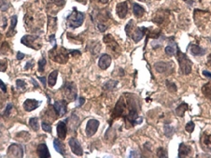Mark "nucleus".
Returning a JSON list of instances; mask_svg holds the SVG:
<instances>
[{
    "label": "nucleus",
    "mask_w": 211,
    "mask_h": 158,
    "mask_svg": "<svg viewBox=\"0 0 211 158\" xmlns=\"http://www.w3.org/2000/svg\"><path fill=\"white\" fill-rule=\"evenodd\" d=\"M177 58H178V61L179 67H180L181 73L184 75L190 74L191 71L192 63L189 58L187 57V55L185 54L180 51V50L178 48L177 50Z\"/></svg>",
    "instance_id": "nucleus-3"
},
{
    "label": "nucleus",
    "mask_w": 211,
    "mask_h": 158,
    "mask_svg": "<svg viewBox=\"0 0 211 158\" xmlns=\"http://www.w3.org/2000/svg\"><path fill=\"white\" fill-rule=\"evenodd\" d=\"M51 1L53 4H55L56 6H58V7H63L64 3H66L64 0H51Z\"/></svg>",
    "instance_id": "nucleus-40"
},
{
    "label": "nucleus",
    "mask_w": 211,
    "mask_h": 158,
    "mask_svg": "<svg viewBox=\"0 0 211 158\" xmlns=\"http://www.w3.org/2000/svg\"><path fill=\"white\" fill-rule=\"evenodd\" d=\"M41 126H42V129H43L45 132L51 133V125L49 124V122H42Z\"/></svg>",
    "instance_id": "nucleus-36"
},
{
    "label": "nucleus",
    "mask_w": 211,
    "mask_h": 158,
    "mask_svg": "<svg viewBox=\"0 0 211 158\" xmlns=\"http://www.w3.org/2000/svg\"><path fill=\"white\" fill-rule=\"evenodd\" d=\"M188 109H189L188 104L182 103V104H180L177 109H176V113H177V115L179 116V117H183L185 112H186V110H188Z\"/></svg>",
    "instance_id": "nucleus-26"
},
{
    "label": "nucleus",
    "mask_w": 211,
    "mask_h": 158,
    "mask_svg": "<svg viewBox=\"0 0 211 158\" xmlns=\"http://www.w3.org/2000/svg\"><path fill=\"white\" fill-rule=\"evenodd\" d=\"M99 2L102 3V4H107L108 2V0H98Z\"/></svg>",
    "instance_id": "nucleus-50"
},
{
    "label": "nucleus",
    "mask_w": 211,
    "mask_h": 158,
    "mask_svg": "<svg viewBox=\"0 0 211 158\" xmlns=\"http://www.w3.org/2000/svg\"><path fill=\"white\" fill-rule=\"evenodd\" d=\"M203 75L206 76V77H207V78H211V73L208 72V71H207V70H204V71H203Z\"/></svg>",
    "instance_id": "nucleus-48"
},
{
    "label": "nucleus",
    "mask_w": 211,
    "mask_h": 158,
    "mask_svg": "<svg viewBox=\"0 0 211 158\" xmlns=\"http://www.w3.org/2000/svg\"><path fill=\"white\" fill-rule=\"evenodd\" d=\"M46 66V59L43 57L41 58L39 61H38V71L39 72H43L44 71V68Z\"/></svg>",
    "instance_id": "nucleus-32"
},
{
    "label": "nucleus",
    "mask_w": 211,
    "mask_h": 158,
    "mask_svg": "<svg viewBox=\"0 0 211 158\" xmlns=\"http://www.w3.org/2000/svg\"><path fill=\"white\" fill-rule=\"evenodd\" d=\"M140 1H145V0H140Z\"/></svg>",
    "instance_id": "nucleus-52"
},
{
    "label": "nucleus",
    "mask_w": 211,
    "mask_h": 158,
    "mask_svg": "<svg viewBox=\"0 0 211 158\" xmlns=\"http://www.w3.org/2000/svg\"><path fill=\"white\" fill-rule=\"evenodd\" d=\"M207 62H208V64H209V65L211 66V54L207 57Z\"/></svg>",
    "instance_id": "nucleus-51"
},
{
    "label": "nucleus",
    "mask_w": 211,
    "mask_h": 158,
    "mask_svg": "<svg viewBox=\"0 0 211 158\" xmlns=\"http://www.w3.org/2000/svg\"><path fill=\"white\" fill-rule=\"evenodd\" d=\"M67 103L66 100H58L53 104V109L58 116H64L67 112Z\"/></svg>",
    "instance_id": "nucleus-7"
},
{
    "label": "nucleus",
    "mask_w": 211,
    "mask_h": 158,
    "mask_svg": "<svg viewBox=\"0 0 211 158\" xmlns=\"http://www.w3.org/2000/svg\"><path fill=\"white\" fill-rule=\"evenodd\" d=\"M148 30V28L146 27H137L134 28V30L132 31V38L134 39V42H138L139 40H141L143 38V37L145 36L146 31Z\"/></svg>",
    "instance_id": "nucleus-12"
},
{
    "label": "nucleus",
    "mask_w": 211,
    "mask_h": 158,
    "mask_svg": "<svg viewBox=\"0 0 211 158\" xmlns=\"http://www.w3.org/2000/svg\"><path fill=\"white\" fill-rule=\"evenodd\" d=\"M165 134L167 138H171L174 134V128L170 125H165Z\"/></svg>",
    "instance_id": "nucleus-31"
},
{
    "label": "nucleus",
    "mask_w": 211,
    "mask_h": 158,
    "mask_svg": "<svg viewBox=\"0 0 211 158\" xmlns=\"http://www.w3.org/2000/svg\"><path fill=\"white\" fill-rule=\"evenodd\" d=\"M50 42L53 44V46L56 45V40H55V35L54 34H51L50 36Z\"/></svg>",
    "instance_id": "nucleus-42"
},
{
    "label": "nucleus",
    "mask_w": 211,
    "mask_h": 158,
    "mask_svg": "<svg viewBox=\"0 0 211 158\" xmlns=\"http://www.w3.org/2000/svg\"><path fill=\"white\" fill-rule=\"evenodd\" d=\"M104 42L107 44L108 48H109L115 54H118V51L120 52V46L111 35H107V36L104 37Z\"/></svg>",
    "instance_id": "nucleus-8"
},
{
    "label": "nucleus",
    "mask_w": 211,
    "mask_h": 158,
    "mask_svg": "<svg viewBox=\"0 0 211 158\" xmlns=\"http://www.w3.org/2000/svg\"><path fill=\"white\" fill-rule=\"evenodd\" d=\"M84 103H85V98H84V97H79V104H78V107H81Z\"/></svg>",
    "instance_id": "nucleus-46"
},
{
    "label": "nucleus",
    "mask_w": 211,
    "mask_h": 158,
    "mask_svg": "<svg viewBox=\"0 0 211 158\" xmlns=\"http://www.w3.org/2000/svg\"><path fill=\"white\" fill-rule=\"evenodd\" d=\"M118 84V80H108V83H106L105 85H104V88L106 90H112L114 89L115 87Z\"/></svg>",
    "instance_id": "nucleus-29"
},
{
    "label": "nucleus",
    "mask_w": 211,
    "mask_h": 158,
    "mask_svg": "<svg viewBox=\"0 0 211 158\" xmlns=\"http://www.w3.org/2000/svg\"><path fill=\"white\" fill-rule=\"evenodd\" d=\"M17 21H18V19H17V16L16 15H13L12 17H11V23H10V27L9 29V31H8V34H7V37H12L14 36V35L16 34V25H17Z\"/></svg>",
    "instance_id": "nucleus-21"
},
{
    "label": "nucleus",
    "mask_w": 211,
    "mask_h": 158,
    "mask_svg": "<svg viewBox=\"0 0 211 158\" xmlns=\"http://www.w3.org/2000/svg\"><path fill=\"white\" fill-rule=\"evenodd\" d=\"M111 64V57L110 55L105 54L103 55H101V57L99 58V61H98V66L101 69L103 70H106L107 68L109 67Z\"/></svg>",
    "instance_id": "nucleus-14"
},
{
    "label": "nucleus",
    "mask_w": 211,
    "mask_h": 158,
    "mask_svg": "<svg viewBox=\"0 0 211 158\" xmlns=\"http://www.w3.org/2000/svg\"><path fill=\"white\" fill-rule=\"evenodd\" d=\"M38 79H39V80L42 83L43 86L46 87V78H44V77H38Z\"/></svg>",
    "instance_id": "nucleus-47"
},
{
    "label": "nucleus",
    "mask_w": 211,
    "mask_h": 158,
    "mask_svg": "<svg viewBox=\"0 0 211 158\" xmlns=\"http://www.w3.org/2000/svg\"><path fill=\"white\" fill-rule=\"evenodd\" d=\"M13 108V105L12 104H8V106L6 107V109H5V112H3V115L5 117H9L10 115V112H11V109H12Z\"/></svg>",
    "instance_id": "nucleus-37"
},
{
    "label": "nucleus",
    "mask_w": 211,
    "mask_h": 158,
    "mask_svg": "<svg viewBox=\"0 0 211 158\" xmlns=\"http://www.w3.org/2000/svg\"><path fill=\"white\" fill-rule=\"evenodd\" d=\"M191 52L193 55H197V56H201L206 54V50L201 48L200 46L198 45H191Z\"/></svg>",
    "instance_id": "nucleus-24"
},
{
    "label": "nucleus",
    "mask_w": 211,
    "mask_h": 158,
    "mask_svg": "<svg viewBox=\"0 0 211 158\" xmlns=\"http://www.w3.org/2000/svg\"><path fill=\"white\" fill-rule=\"evenodd\" d=\"M31 80H32V83H33L34 86L36 87V88H38V84L37 81H35V80H34V79H31Z\"/></svg>",
    "instance_id": "nucleus-49"
},
{
    "label": "nucleus",
    "mask_w": 211,
    "mask_h": 158,
    "mask_svg": "<svg viewBox=\"0 0 211 158\" xmlns=\"http://www.w3.org/2000/svg\"><path fill=\"white\" fill-rule=\"evenodd\" d=\"M0 89H1L4 93L7 92V87H6V84L3 83L1 80H0Z\"/></svg>",
    "instance_id": "nucleus-44"
},
{
    "label": "nucleus",
    "mask_w": 211,
    "mask_h": 158,
    "mask_svg": "<svg viewBox=\"0 0 211 158\" xmlns=\"http://www.w3.org/2000/svg\"><path fill=\"white\" fill-rule=\"evenodd\" d=\"M157 156L158 157H166L167 151L165 148H159L157 150Z\"/></svg>",
    "instance_id": "nucleus-35"
},
{
    "label": "nucleus",
    "mask_w": 211,
    "mask_h": 158,
    "mask_svg": "<svg viewBox=\"0 0 211 158\" xmlns=\"http://www.w3.org/2000/svg\"><path fill=\"white\" fill-rule=\"evenodd\" d=\"M29 125L32 127V129L35 131H38L39 128V124H38V118L37 117H33V118H30L29 120Z\"/></svg>",
    "instance_id": "nucleus-28"
},
{
    "label": "nucleus",
    "mask_w": 211,
    "mask_h": 158,
    "mask_svg": "<svg viewBox=\"0 0 211 158\" xmlns=\"http://www.w3.org/2000/svg\"><path fill=\"white\" fill-rule=\"evenodd\" d=\"M69 55L70 54L68 50L63 48V47L58 49L57 45L53 46V48L49 51V57L51 60L59 64H66L68 60Z\"/></svg>",
    "instance_id": "nucleus-1"
},
{
    "label": "nucleus",
    "mask_w": 211,
    "mask_h": 158,
    "mask_svg": "<svg viewBox=\"0 0 211 158\" xmlns=\"http://www.w3.org/2000/svg\"><path fill=\"white\" fill-rule=\"evenodd\" d=\"M68 144L70 146V149L73 151V154H75L76 155L81 156L83 154V150L81 148V145L79 142V140L76 138H71L69 139Z\"/></svg>",
    "instance_id": "nucleus-10"
},
{
    "label": "nucleus",
    "mask_w": 211,
    "mask_h": 158,
    "mask_svg": "<svg viewBox=\"0 0 211 158\" xmlns=\"http://www.w3.org/2000/svg\"><path fill=\"white\" fill-rule=\"evenodd\" d=\"M40 104H41V102L36 100V99H26V100L23 102V109H25V112H30L32 110L38 109Z\"/></svg>",
    "instance_id": "nucleus-11"
},
{
    "label": "nucleus",
    "mask_w": 211,
    "mask_h": 158,
    "mask_svg": "<svg viewBox=\"0 0 211 158\" xmlns=\"http://www.w3.org/2000/svg\"><path fill=\"white\" fill-rule=\"evenodd\" d=\"M133 12L134 14V16L137 17V18H141V17L144 15L145 13V9L143 7H141L140 5L134 3L133 5Z\"/></svg>",
    "instance_id": "nucleus-22"
},
{
    "label": "nucleus",
    "mask_w": 211,
    "mask_h": 158,
    "mask_svg": "<svg viewBox=\"0 0 211 158\" xmlns=\"http://www.w3.org/2000/svg\"><path fill=\"white\" fill-rule=\"evenodd\" d=\"M9 7V5L7 0H0V9L2 11H6Z\"/></svg>",
    "instance_id": "nucleus-34"
},
{
    "label": "nucleus",
    "mask_w": 211,
    "mask_h": 158,
    "mask_svg": "<svg viewBox=\"0 0 211 158\" xmlns=\"http://www.w3.org/2000/svg\"><path fill=\"white\" fill-rule=\"evenodd\" d=\"M191 153V148L185 143H181L178 148V157H187Z\"/></svg>",
    "instance_id": "nucleus-19"
},
{
    "label": "nucleus",
    "mask_w": 211,
    "mask_h": 158,
    "mask_svg": "<svg viewBox=\"0 0 211 158\" xmlns=\"http://www.w3.org/2000/svg\"><path fill=\"white\" fill-rule=\"evenodd\" d=\"M57 76H58V70L55 69L52 72L50 73L49 78H48V83L51 87H53L57 81Z\"/></svg>",
    "instance_id": "nucleus-25"
},
{
    "label": "nucleus",
    "mask_w": 211,
    "mask_h": 158,
    "mask_svg": "<svg viewBox=\"0 0 211 158\" xmlns=\"http://www.w3.org/2000/svg\"><path fill=\"white\" fill-rule=\"evenodd\" d=\"M185 129L188 133H191L193 130H194V124H193L192 122H189L188 124L186 125L185 126Z\"/></svg>",
    "instance_id": "nucleus-39"
},
{
    "label": "nucleus",
    "mask_w": 211,
    "mask_h": 158,
    "mask_svg": "<svg viewBox=\"0 0 211 158\" xmlns=\"http://www.w3.org/2000/svg\"><path fill=\"white\" fill-rule=\"evenodd\" d=\"M21 43L34 50H39L41 48L42 43L38 36H33V35H25L21 39Z\"/></svg>",
    "instance_id": "nucleus-4"
},
{
    "label": "nucleus",
    "mask_w": 211,
    "mask_h": 158,
    "mask_svg": "<svg viewBox=\"0 0 211 158\" xmlns=\"http://www.w3.org/2000/svg\"><path fill=\"white\" fill-rule=\"evenodd\" d=\"M84 13L78 11L77 9L74 8L73 11L66 17V23L69 27L73 29L79 27L84 22Z\"/></svg>",
    "instance_id": "nucleus-2"
},
{
    "label": "nucleus",
    "mask_w": 211,
    "mask_h": 158,
    "mask_svg": "<svg viewBox=\"0 0 211 158\" xmlns=\"http://www.w3.org/2000/svg\"><path fill=\"white\" fill-rule=\"evenodd\" d=\"M97 27H98V29H99V30H100L101 32L106 31V29H107V25H102V23H98V25H97Z\"/></svg>",
    "instance_id": "nucleus-43"
},
{
    "label": "nucleus",
    "mask_w": 211,
    "mask_h": 158,
    "mask_svg": "<svg viewBox=\"0 0 211 158\" xmlns=\"http://www.w3.org/2000/svg\"><path fill=\"white\" fill-rule=\"evenodd\" d=\"M169 44L165 47V54L169 56H172L176 54L178 48H177V45H176L175 42H172V40H169Z\"/></svg>",
    "instance_id": "nucleus-23"
},
{
    "label": "nucleus",
    "mask_w": 211,
    "mask_h": 158,
    "mask_svg": "<svg viewBox=\"0 0 211 158\" xmlns=\"http://www.w3.org/2000/svg\"><path fill=\"white\" fill-rule=\"evenodd\" d=\"M166 87H167V89L172 93L177 91V86H176V84L174 83L169 81V80H166Z\"/></svg>",
    "instance_id": "nucleus-33"
},
{
    "label": "nucleus",
    "mask_w": 211,
    "mask_h": 158,
    "mask_svg": "<svg viewBox=\"0 0 211 158\" xmlns=\"http://www.w3.org/2000/svg\"><path fill=\"white\" fill-rule=\"evenodd\" d=\"M37 151L38 154L40 158H50L51 157V154L48 150V147L45 143H41L38 146L37 148Z\"/></svg>",
    "instance_id": "nucleus-17"
},
{
    "label": "nucleus",
    "mask_w": 211,
    "mask_h": 158,
    "mask_svg": "<svg viewBox=\"0 0 211 158\" xmlns=\"http://www.w3.org/2000/svg\"><path fill=\"white\" fill-rule=\"evenodd\" d=\"M64 95L68 99L69 101H74L77 98V87L74 83H66L63 86Z\"/></svg>",
    "instance_id": "nucleus-5"
},
{
    "label": "nucleus",
    "mask_w": 211,
    "mask_h": 158,
    "mask_svg": "<svg viewBox=\"0 0 211 158\" xmlns=\"http://www.w3.org/2000/svg\"><path fill=\"white\" fill-rule=\"evenodd\" d=\"M8 67V63L7 60H0V71L5 72Z\"/></svg>",
    "instance_id": "nucleus-38"
},
{
    "label": "nucleus",
    "mask_w": 211,
    "mask_h": 158,
    "mask_svg": "<svg viewBox=\"0 0 211 158\" xmlns=\"http://www.w3.org/2000/svg\"><path fill=\"white\" fill-rule=\"evenodd\" d=\"M56 129H57V135L58 138L60 139H64L66 136V133H67V128H66V122H59L58 125L56 126Z\"/></svg>",
    "instance_id": "nucleus-15"
},
{
    "label": "nucleus",
    "mask_w": 211,
    "mask_h": 158,
    "mask_svg": "<svg viewBox=\"0 0 211 158\" xmlns=\"http://www.w3.org/2000/svg\"><path fill=\"white\" fill-rule=\"evenodd\" d=\"M33 67H34V63H33V60H31V61H29V62L26 63V65H25V70L30 69V68H32Z\"/></svg>",
    "instance_id": "nucleus-41"
},
{
    "label": "nucleus",
    "mask_w": 211,
    "mask_h": 158,
    "mask_svg": "<svg viewBox=\"0 0 211 158\" xmlns=\"http://www.w3.org/2000/svg\"><path fill=\"white\" fill-rule=\"evenodd\" d=\"M17 59L18 60H22V59H23V58H25V54H22V52H21V51H18L17 52Z\"/></svg>",
    "instance_id": "nucleus-45"
},
{
    "label": "nucleus",
    "mask_w": 211,
    "mask_h": 158,
    "mask_svg": "<svg viewBox=\"0 0 211 158\" xmlns=\"http://www.w3.org/2000/svg\"><path fill=\"white\" fill-rule=\"evenodd\" d=\"M99 127V121L95 120V119H91L88 121L87 125H86V135L87 137H92L96 133L97 129Z\"/></svg>",
    "instance_id": "nucleus-6"
},
{
    "label": "nucleus",
    "mask_w": 211,
    "mask_h": 158,
    "mask_svg": "<svg viewBox=\"0 0 211 158\" xmlns=\"http://www.w3.org/2000/svg\"><path fill=\"white\" fill-rule=\"evenodd\" d=\"M53 147H54L55 151H58V153H59L60 154H62L63 156L66 155V148H64V144L61 142L60 139L55 138L53 140Z\"/></svg>",
    "instance_id": "nucleus-20"
},
{
    "label": "nucleus",
    "mask_w": 211,
    "mask_h": 158,
    "mask_svg": "<svg viewBox=\"0 0 211 158\" xmlns=\"http://www.w3.org/2000/svg\"><path fill=\"white\" fill-rule=\"evenodd\" d=\"M16 85H17V89L20 90L21 92L25 91L26 89V83L23 80H17Z\"/></svg>",
    "instance_id": "nucleus-30"
},
{
    "label": "nucleus",
    "mask_w": 211,
    "mask_h": 158,
    "mask_svg": "<svg viewBox=\"0 0 211 158\" xmlns=\"http://www.w3.org/2000/svg\"><path fill=\"white\" fill-rule=\"evenodd\" d=\"M157 72L159 73H165L170 68H173V66L171 63H165V62H158L154 66Z\"/></svg>",
    "instance_id": "nucleus-16"
},
{
    "label": "nucleus",
    "mask_w": 211,
    "mask_h": 158,
    "mask_svg": "<svg viewBox=\"0 0 211 158\" xmlns=\"http://www.w3.org/2000/svg\"><path fill=\"white\" fill-rule=\"evenodd\" d=\"M202 92L204 95V96L211 100V81H210V83H207L206 85L203 86Z\"/></svg>",
    "instance_id": "nucleus-27"
},
{
    "label": "nucleus",
    "mask_w": 211,
    "mask_h": 158,
    "mask_svg": "<svg viewBox=\"0 0 211 158\" xmlns=\"http://www.w3.org/2000/svg\"><path fill=\"white\" fill-rule=\"evenodd\" d=\"M8 156L9 157H22L23 156L22 147L19 144H11L8 149Z\"/></svg>",
    "instance_id": "nucleus-9"
},
{
    "label": "nucleus",
    "mask_w": 211,
    "mask_h": 158,
    "mask_svg": "<svg viewBox=\"0 0 211 158\" xmlns=\"http://www.w3.org/2000/svg\"><path fill=\"white\" fill-rule=\"evenodd\" d=\"M0 38H1V36H0Z\"/></svg>",
    "instance_id": "nucleus-53"
},
{
    "label": "nucleus",
    "mask_w": 211,
    "mask_h": 158,
    "mask_svg": "<svg viewBox=\"0 0 211 158\" xmlns=\"http://www.w3.org/2000/svg\"><path fill=\"white\" fill-rule=\"evenodd\" d=\"M116 12L121 19L125 18V16L127 15V12H128V4H127V2L126 1L121 2V3H119L118 5H117Z\"/></svg>",
    "instance_id": "nucleus-13"
},
{
    "label": "nucleus",
    "mask_w": 211,
    "mask_h": 158,
    "mask_svg": "<svg viewBox=\"0 0 211 158\" xmlns=\"http://www.w3.org/2000/svg\"><path fill=\"white\" fill-rule=\"evenodd\" d=\"M202 147L204 151H207L211 153V135L204 134V136L201 138Z\"/></svg>",
    "instance_id": "nucleus-18"
}]
</instances>
